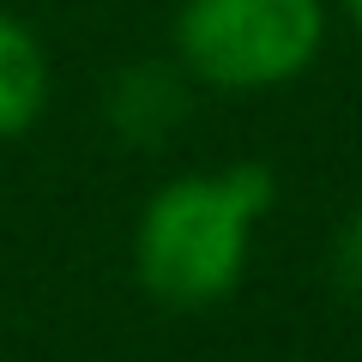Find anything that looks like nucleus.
Listing matches in <instances>:
<instances>
[{
    "label": "nucleus",
    "mask_w": 362,
    "mask_h": 362,
    "mask_svg": "<svg viewBox=\"0 0 362 362\" xmlns=\"http://www.w3.org/2000/svg\"><path fill=\"white\" fill-rule=\"evenodd\" d=\"M332 284L362 308V206L350 211V218L338 223V235H332Z\"/></svg>",
    "instance_id": "5"
},
{
    "label": "nucleus",
    "mask_w": 362,
    "mask_h": 362,
    "mask_svg": "<svg viewBox=\"0 0 362 362\" xmlns=\"http://www.w3.org/2000/svg\"><path fill=\"white\" fill-rule=\"evenodd\" d=\"M49 109V49L42 37L0 6V139L30 133Z\"/></svg>",
    "instance_id": "4"
},
{
    "label": "nucleus",
    "mask_w": 362,
    "mask_h": 362,
    "mask_svg": "<svg viewBox=\"0 0 362 362\" xmlns=\"http://www.w3.org/2000/svg\"><path fill=\"white\" fill-rule=\"evenodd\" d=\"M187 115V73L163 61H139L109 85V127L127 145H157Z\"/></svg>",
    "instance_id": "3"
},
{
    "label": "nucleus",
    "mask_w": 362,
    "mask_h": 362,
    "mask_svg": "<svg viewBox=\"0 0 362 362\" xmlns=\"http://www.w3.org/2000/svg\"><path fill=\"white\" fill-rule=\"evenodd\" d=\"M272 206L278 175L266 163H223L163 181L133 223L139 290L181 314L230 302L254 254V230Z\"/></svg>",
    "instance_id": "1"
},
{
    "label": "nucleus",
    "mask_w": 362,
    "mask_h": 362,
    "mask_svg": "<svg viewBox=\"0 0 362 362\" xmlns=\"http://www.w3.org/2000/svg\"><path fill=\"white\" fill-rule=\"evenodd\" d=\"M175 61L206 90H278L326 49V0H181Z\"/></svg>",
    "instance_id": "2"
},
{
    "label": "nucleus",
    "mask_w": 362,
    "mask_h": 362,
    "mask_svg": "<svg viewBox=\"0 0 362 362\" xmlns=\"http://www.w3.org/2000/svg\"><path fill=\"white\" fill-rule=\"evenodd\" d=\"M344 18L356 25V37H362V0H344Z\"/></svg>",
    "instance_id": "6"
}]
</instances>
